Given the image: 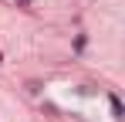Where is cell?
<instances>
[{
    "label": "cell",
    "mask_w": 125,
    "mask_h": 122,
    "mask_svg": "<svg viewBox=\"0 0 125 122\" xmlns=\"http://www.w3.org/2000/svg\"><path fill=\"white\" fill-rule=\"evenodd\" d=\"M108 105H112V115H115V119H122V115H125V109H122V102L115 98V95H112V98H108Z\"/></svg>",
    "instance_id": "1"
}]
</instances>
